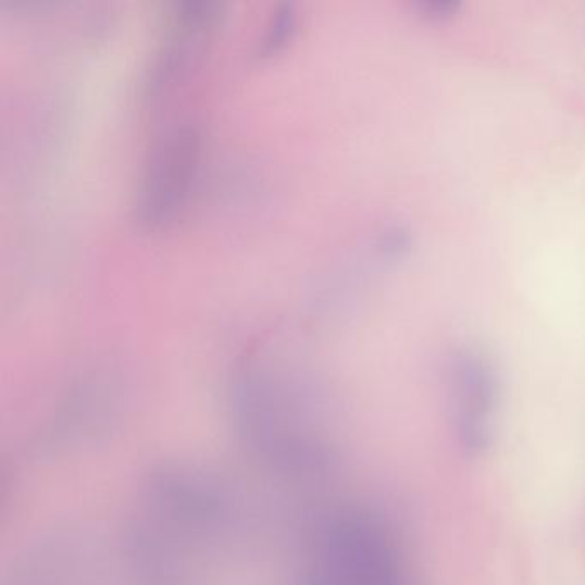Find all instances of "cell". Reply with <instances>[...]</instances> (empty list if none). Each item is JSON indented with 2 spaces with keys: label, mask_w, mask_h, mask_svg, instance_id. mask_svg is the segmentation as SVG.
Here are the masks:
<instances>
[{
  "label": "cell",
  "mask_w": 585,
  "mask_h": 585,
  "mask_svg": "<svg viewBox=\"0 0 585 585\" xmlns=\"http://www.w3.org/2000/svg\"><path fill=\"white\" fill-rule=\"evenodd\" d=\"M200 157L201 130L192 119H181L157 136L136 198V219L142 227H163L177 216L191 191Z\"/></svg>",
  "instance_id": "cell-1"
},
{
  "label": "cell",
  "mask_w": 585,
  "mask_h": 585,
  "mask_svg": "<svg viewBox=\"0 0 585 585\" xmlns=\"http://www.w3.org/2000/svg\"><path fill=\"white\" fill-rule=\"evenodd\" d=\"M219 20L216 2L187 0L177 4L147 71L145 98L151 107L167 103L200 70Z\"/></svg>",
  "instance_id": "cell-2"
},
{
  "label": "cell",
  "mask_w": 585,
  "mask_h": 585,
  "mask_svg": "<svg viewBox=\"0 0 585 585\" xmlns=\"http://www.w3.org/2000/svg\"><path fill=\"white\" fill-rule=\"evenodd\" d=\"M296 26L297 14L294 4L285 2V4L278 5L273 11L272 20H270L264 37L258 43V53L260 55H270V53L277 52L290 40L292 33L296 32Z\"/></svg>",
  "instance_id": "cell-3"
}]
</instances>
